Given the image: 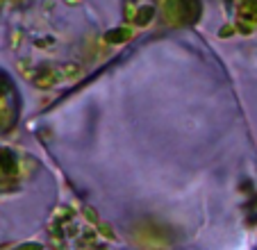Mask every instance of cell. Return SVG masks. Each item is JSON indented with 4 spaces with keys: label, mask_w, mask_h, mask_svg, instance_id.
Masks as SVG:
<instances>
[{
    "label": "cell",
    "mask_w": 257,
    "mask_h": 250,
    "mask_svg": "<svg viewBox=\"0 0 257 250\" xmlns=\"http://www.w3.org/2000/svg\"><path fill=\"white\" fill-rule=\"evenodd\" d=\"M21 157L7 148H0V198L21 187Z\"/></svg>",
    "instance_id": "1"
},
{
    "label": "cell",
    "mask_w": 257,
    "mask_h": 250,
    "mask_svg": "<svg viewBox=\"0 0 257 250\" xmlns=\"http://www.w3.org/2000/svg\"><path fill=\"white\" fill-rule=\"evenodd\" d=\"M14 116H16V105L14 98H12V89L0 77V135L14 125Z\"/></svg>",
    "instance_id": "2"
},
{
    "label": "cell",
    "mask_w": 257,
    "mask_h": 250,
    "mask_svg": "<svg viewBox=\"0 0 257 250\" xmlns=\"http://www.w3.org/2000/svg\"><path fill=\"white\" fill-rule=\"evenodd\" d=\"M230 5H232V12L234 16L239 19H250V21H257V3L255 0H230Z\"/></svg>",
    "instance_id": "3"
}]
</instances>
